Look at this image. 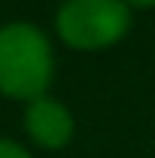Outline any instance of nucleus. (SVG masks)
<instances>
[{
	"label": "nucleus",
	"mask_w": 155,
	"mask_h": 158,
	"mask_svg": "<svg viewBox=\"0 0 155 158\" xmlns=\"http://www.w3.org/2000/svg\"><path fill=\"white\" fill-rule=\"evenodd\" d=\"M52 46L46 34L12 21L0 27V91L19 100H37L52 82Z\"/></svg>",
	"instance_id": "obj_1"
},
{
	"label": "nucleus",
	"mask_w": 155,
	"mask_h": 158,
	"mask_svg": "<svg viewBox=\"0 0 155 158\" xmlns=\"http://www.w3.org/2000/svg\"><path fill=\"white\" fill-rule=\"evenodd\" d=\"M131 24V6L125 0H67L58 9L61 40L73 49H103L125 37Z\"/></svg>",
	"instance_id": "obj_2"
},
{
	"label": "nucleus",
	"mask_w": 155,
	"mask_h": 158,
	"mask_svg": "<svg viewBox=\"0 0 155 158\" xmlns=\"http://www.w3.org/2000/svg\"><path fill=\"white\" fill-rule=\"evenodd\" d=\"M128 6H155V0H125Z\"/></svg>",
	"instance_id": "obj_5"
},
{
	"label": "nucleus",
	"mask_w": 155,
	"mask_h": 158,
	"mask_svg": "<svg viewBox=\"0 0 155 158\" xmlns=\"http://www.w3.org/2000/svg\"><path fill=\"white\" fill-rule=\"evenodd\" d=\"M0 158H31V152L12 140H0Z\"/></svg>",
	"instance_id": "obj_4"
},
{
	"label": "nucleus",
	"mask_w": 155,
	"mask_h": 158,
	"mask_svg": "<svg viewBox=\"0 0 155 158\" xmlns=\"http://www.w3.org/2000/svg\"><path fill=\"white\" fill-rule=\"evenodd\" d=\"M24 128L27 134L46 149H61L67 146V140L73 137V116L67 113V106L58 103L55 98H37L27 103L24 110Z\"/></svg>",
	"instance_id": "obj_3"
}]
</instances>
